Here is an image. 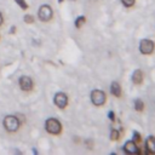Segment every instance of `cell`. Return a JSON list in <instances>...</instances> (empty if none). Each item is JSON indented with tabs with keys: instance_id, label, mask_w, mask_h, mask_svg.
Wrapping results in <instances>:
<instances>
[{
	"instance_id": "7c38bea8",
	"label": "cell",
	"mask_w": 155,
	"mask_h": 155,
	"mask_svg": "<svg viewBox=\"0 0 155 155\" xmlns=\"http://www.w3.org/2000/svg\"><path fill=\"white\" fill-rule=\"evenodd\" d=\"M85 23H86V17H85V16H79V17L75 19V27H76L78 29L81 28Z\"/></svg>"
},
{
	"instance_id": "603a6c76",
	"label": "cell",
	"mask_w": 155,
	"mask_h": 155,
	"mask_svg": "<svg viewBox=\"0 0 155 155\" xmlns=\"http://www.w3.org/2000/svg\"><path fill=\"white\" fill-rule=\"evenodd\" d=\"M63 1H64V0H58V2H63Z\"/></svg>"
},
{
	"instance_id": "9c48e42d",
	"label": "cell",
	"mask_w": 155,
	"mask_h": 155,
	"mask_svg": "<svg viewBox=\"0 0 155 155\" xmlns=\"http://www.w3.org/2000/svg\"><path fill=\"white\" fill-rule=\"evenodd\" d=\"M145 153L147 154H155V137L150 136L145 140Z\"/></svg>"
},
{
	"instance_id": "ba28073f",
	"label": "cell",
	"mask_w": 155,
	"mask_h": 155,
	"mask_svg": "<svg viewBox=\"0 0 155 155\" xmlns=\"http://www.w3.org/2000/svg\"><path fill=\"white\" fill-rule=\"evenodd\" d=\"M124 151H125L126 154H131V155H133V154H139L138 145H137V143H134L133 140H128V142H126V143L124 144Z\"/></svg>"
},
{
	"instance_id": "e0dca14e",
	"label": "cell",
	"mask_w": 155,
	"mask_h": 155,
	"mask_svg": "<svg viewBox=\"0 0 155 155\" xmlns=\"http://www.w3.org/2000/svg\"><path fill=\"white\" fill-rule=\"evenodd\" d=\"M121 2H122L124 6H126V7H132V6L134 5L136 0H121Z\"/></svg>"
},
{
	"instance_id": "277c9868",
	"label": "cell",
	"mask_w": 155,
	"mask_h": 155,
	"mask_svg": "<svg viewBox=\"0 0 155 155\" xmlns=\"http://www.w3.org/2000/svg\"><path fill=\"white\" fill-rule=\"evenodd\" d=\"M91 101L96 107H102L107 102V94L102 90H93L91 92Z\"/></svg>"
},
{
	"instance_id": "30bf717a",
	"label": "cell",
	"mask_w": 155,
	"mask_h": 155,
	"mask_svg": "<svg viewBox=\"0 0 155 155\" xmlns=\"http://www.w3.org/2000/svg\"><path fill=\"white\" fill-rule=\"evenodd\" d=\"M110 92H111V94H113V96H115V97L120 98V97H121V94H122V91H121V86H120V84H119V82H116V81L111 82V85H110Z\"/></svg>"
},
{
	"instance_id": "2e32d148",
	"label": "cell",
	"mask_w": 155,
	"mask_h": 155,
	"mask_svg": "<svg viewBox=\"0 0 155 155\" xmlns=\"http://www.w3.org/2000/svg\"><path fill=\"white\" fill-rule=\"evenodd\" d=\"M23 19H24V22L28 23V24L34 23V16H31V15H25V16L23 17Z\"/></svg>"
},
{
	"instance_id": "8fae6325",
	"label": "cell",
	"mask_w": 155,
	"mask_h": 155,
	"mask_svg": "<svg viewBox=\"0 0 155 155\" xmlns=\"http://www.w3.org/2000/svg\"><path fill=\"white\" fill-rule=\"evenodd\" d=\"M132 81L134 85H140L143 82V73L140 69H137L134 70L133 75H132Z\"/></svg>"
},
{
	"instance_id": "5b68a950",
	"label": "cell",
	"mask_w": 155,
	"mask_h": 155,
	"mask_svg": "<svg viewBox=\"0 0 155 155\" xmlns=\"http://www.w3.org/2000/svg\"><path fill=\"white\" fill-rule=\"evenodd\" d=\"M18 85H19V87H21V90H22L23 92H30V91H33V88H34V82H33L31 78L25 76V75H23V76L19 78Z\"/></svg>"
},
{
	"instance_id": "3957f363",
	"label": "cell",
	"mask_w": 155,
	"mask_h": 155,
	"mask_svg": "<svg viewBox=\"0 0 155 155\" xmlns=\"http://www.w3.org/2000/svg\"><path fill=\"white\" fill-rule=\"evenodd\" d=\"M38 17L41 22H50L53 17V11L50 5H41L38 11Z\"/></svg>"
},
{
	"instance_id": "44dd1931",
	"label": "cell",
	"mask_w": 155,
	"mask_h": 155,
	"mask_svg": "<svg viewBox=\"0 0 155 155\" xmlns=\"http://www.w3.org/2000/svg\"><path fill=\"white\" fill-rule=\"evenodd\" d=\"M16 30H17L16 25H12V27H11V29H10V34H15V33H16Z\"/></svg>"
},
{
	"instance_id": "7a4b0ae2",
	"label": "cell",
	"mask_w": 155,
	"mask_h": 155,
	"mask_svg": "<svg viewBox=\"0 0 155 155\" xmlns=\"http://www.w3.org/2000/svg\"><path fill=\"white\" fill-rule=\"evenodd\" d=\"M45 130L50 133V134H53V136H58L62 133V124L54 119V117H50L46 120L45 122Z\"/></svg>"
},
{
	"instance_id": "7402d4cb",
	"label": "cell",
	"mask_w": 155,
	"mask_h": 155,
	"mask_svg": "<svg viewBox=\"0 0 155 155\" xmlns=\"http://www.w3.org/2000/svg\"><path fill=\"white\" fill-rule=\"evenodd\" d=\"M4 24V16H2V13L0 12V27Z\"/></svg>"
},
{
	"instance_id": "cb8c5ba5",
	"label": "cell",
	"mask_w": 155,
	"mask_h": 155,
	"mask_svg": "<svg viewBox=\"0 0 155 155\" xmlns=\"http://www.w3.org/2000/svg\"><path fill=\"white\" fill-rule=\"evenodd\" d=\"M73 1H74V0H73Z\"/></svg>"
},
{
	"instance_id": "52a82bcc",
	"label": "cell",
	"mask_w": 155,
	"mask_h": 155,
	"mask_svg": "<svg viewBox=\"0 0 155 155\" xmlns=\"http://www.w3.org/2000/svg\"><path fill=\"white\" fill-rule=\"evenodd\" d=\"M53 102H54V104H56L57 108L64 109V108H67V105H68V96H67L64 92H57V93L54 94Z\"/></svg>"
},
{
	"instance_id": "d6986e66",
	"label": "cell",
	"mask_w": 155,
	"mask_h": 155,
	"mask_svg": "<svg viewBox=\"0 0 155 155\" xmlns=\"http://www.w3.org/2000/svg\"><path fill=\"white\" fill-rule=\"evenodd\" d=\"M16 116L18 117V120H19V122H21V125H23V124L25 122V119H24V116H23L22 114H17Z\"/></svg>"
},
{
	"instance_id": "5bb4252c",
	"label": "cell",
	"mask_w": 155,
	"mask_h": 155,
	"mask_svg": "<svg viewBox=\"0 0 155 155\" xmlns=\"http://www.w3.org/2000/svg\"><path fill=\"white\" fill-rule=\"evenodd\" d=\"M110 139L111 140H119L120 139V132L117 130H111V132H110Z\"/></svg>"
},
{
	"instance_id": "ffe728a7",
	"label": "cell",
	"mask_w": 155,
	"mask_h": 155,
	"mask_svg": "<svg viewBox=\"0 0 155 155\" xmlns=\"http://www.w3.org/2000/svg\"><path fill=\"white\" fill-rule=\"evenodd\" d=\"M108 116H109V119H110L111 121H115V113H114L113 110H110V111L108 113Z\"/></svg>"
},
{
	"instance_id": "8992f818",
	"label": "cell",
	"mask_w": 155,
	"mask_h": 155,
	"mask_svg": "<svg viewBox=\"0 0 155 155\" xmlns=\"http://www.w3.org/2000/svg\"><path fill=\"white\" fill-rule=\"evenodd\" d=\"M154 48H155V44L149 39H144L139 44V51L143 54H151L154 52Z\"/></svg>"
},
{
	"instance_id": "9a60e30c",
	"label": "cell",
	"mask_w": 155,
	"mask_h": 155,
	"mask_svg": "<svg viewBox=\"0 0 155 155\" xmlns=\"http://www.w3.org/2000/svg\"><path fill=\"white\" fill-rule=\"evenodd\" d=\"M15 2L22 8V10H28V4H27V1L25 0H15Z\"/></svg>"
},
{
	"instance_id": "4fadbf2b",
	"label": "cell",
	"mask_w": 155,
	"mask_h": 155,
	"mask_svg": "<svg viewBox=\"0 0 155 155\" xmlns=\"http://www.w3.org/2000/svg\"><path fill=\"white\" fill-rule=\"evenodd\" d=\"M134 109L137 111H143L144 110V103L142 99H136L134 101Z\"/></svg>"
},
{
	"instance_id": "6da1fadb",
	"label": "cell",
	"mask_w": 155,
	"mask_h": 155,
	"mask_svg": "<svg viewBox=\"0 0 155 155\" xmlns=\"http://www.w3.org/2000/svg\"><path fill=\"white\" fill-rule=\"evenodd\" d=\"M2 125H4V128L8 132V133H15L17 132L19 128H21V122L18 120V117L16 115H7L4 117V121H2Z\"/></svg>"
},
{
	"instance_id": "ac0fdd59",
	"label": "cell",
	"mask_w": 155,
	"mask_h": 155,
	"mask_svg": "<svg viewBox=\"0 0 155 155\" xmlns=\"http://www.w3.org/2000/svg\"><path fill=\"white\" fill-rule=\"evenodd\" d=\"M140 139H142V138H140V134H139L138 132H136V131H134V132H133V142L138 144V143L140 142Z\"/></svg>"
}]
</instances>
